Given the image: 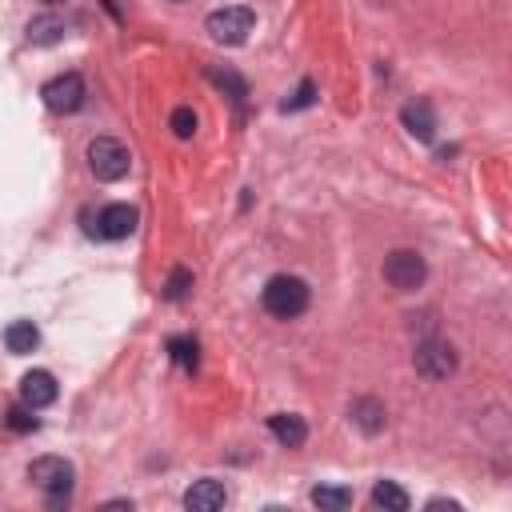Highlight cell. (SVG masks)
I'll use <instances>...</instances> for the list:
<instances>
[{
    "mask_svg": "<svg viewBox=\"0 0 512 512\" xmlns=\"http://www.w3.org/2000/svg\"><path fill=\"white\" fill-rule=\"evenodd\" d=\"M372 504L384 508V512H404L412 500H408V492H404L396 480H380V484L372 488Z\"/></svg>",
    "mask_w": 512,
    "mask_h": 512,
    "instance_id": "15",
    "label": "cell"
},
{
    "mask_svg": "<svg viewBox=\"0 0 512 512\" xmlns=\"http://www.w3.org/2000/svg\"><path fill=\"white\" fill-rule=\"evenodd\" d=\"M312 504L324 508V512H340V508L352 504V488H344V484H320V488H312Z\"/></svg>",
    "mask_w": 512,
    "mask_h": 512,
    "instance_id": "16",
    "label": "cell"
},
{
    "mask_svg": "<svg viewBox=\"0 0 512 512\" xmlns=\"http://www.w3.org/2000/svg\"><path fill=\"white\" fill-rule=\"evenodd\" d=\"M412 364H416V372L424 380H448L456 372V352L444 340H424V344H416Z\"/></svg>",
    "mask_w": 512,
    "mask_h": 512,
    "instance_id": "7",
    "label": "cell"
},
{
    "mask_svg": "<svg viewBox=\"0 0 512 512\" xmlns=\"http://www.w3.org/2000/svg\"><path fill=\"white\" fill-rule=\"evenodd\" d=\"M424 276H428V264H424L420 252L396 248V252L384 256V280H388L396 292H416V288L424 284Z\"/></svg>",
    "mask_w": 512,
    "mask_h": 512,
    "instance_id": "5",
    "label": "cell"
},
{
    "mask_svg": "<svg viewBox=\"0 0 512 512\" xmlns=\"http://www.w3.org/2000/svg\"><path fill=\"white\" fill-rule=\"evenodd\" d=\"M36 344H40V332H36L32 320H12V324L4 328V348H8L12 356H28V352H36Z\"/></svg>",
    "mask_w": 512,
    "mask_h": 512,
    "instance_id": "13",
    "label": "cell"
},
{
    "mask_svg": "<svg viewBox=\"0 0 512 512\" xmlns=\"http://www.w3.org/2000/svg\"><path fill=\"white\" fill-rule=\"evenodd\" d=\"M204 28L212 32V40H216V44L236 48V44H244V40H248V32L256 28V12H252V8H244V4H228V8L208 12Z\"/></svg>",
    "mask_w": 512,
    "mask_h": 512,
    "instance_id": "4",
    "label": "cell"
},
{
    "mask_svg": "<svg viewBox=\"0 0 512 512\" xmlns=\"http://www.w3.org/2000/svg\"><path fill=\"white\" fill-rule=\"evenodd\" d=\"M4 424H8L12 432H32V428H36V416H32L28 404H16V408L4 412Z\"/></svg>",
    "mask_w": 512,
    "mask_h": 512,
    "instance_id": "21",
    "label": "cell"
},
{
    "mask_svg": "<svg viewBox=\"0 0 512 512\" xmlns=\"http://www.w3.org/2000/svg\"><path fill=\"white\" fill-rule=\"evenodd\" d=\"M188 292H192V272H188V268H172L168 280H164V300L180 304Z\"/></svg>",
    "mask_w": 512,
    "mask_h": 512,
    "instance_id": "19",
    "label": "cell"
},
{
    "mask_svg": "<svg viewBox=\"0 0 512 512\" xmlns=\"http://www.w3.org/2000/svg\"><path fill=\"white\" fill-rule=\"evenodd\" d=\"M44 4H64V0H44Z\"/></svg>",
    "mask_w": 512,
    "mask_h": 512,
    "instance_id": "24",
    "label": "cell"
},
{
    "mask_svg": "<svg viewBox=\"0 0 512 512\" xmlns=\"http://www.w3.org/2000/svg\"><path fill=\"white\" fill-rule=\"evenodd\" d=\"M260 304H264V312L276 316V320H296V316H304V308H308V284H304L300 276L280 272V276H272V280L264 284Z\"/></svg>",
    "mask_w": 512,
    "mask_h": 512,
    "instance_id": "1",
    "label": "cell"
},
{
    "mask_svg": "<svg viewBox=\"0 0 512 512\" xmlns=\"http://www.w3.org/2000/svg\"><path fill=\"white\" fill-rule=\"evenodd\" d=\"M268 432L276 436L280 448H300V444L308 440V424H304L300 416H292V412H276V416H268Z\"/></svg>",
    "mask_w": 512,
    "mask_h": 512,
    "instance_id": "12",
    "label": "cell"
},
{
    "mask_svg": "<svg viewBox=\"0 0 512 512\" xmlns=\"http://www.w3.org/2000/svg\"><path fill=\"white\" fill-rule=\"evenodd\" d=\"M224 500H228V488L220 480H212V476L196 480L184 492V508H192V512H216V508H224Z\"/></svg>",
    "mask_w": 512,
    "mask_h": 512,
    "instance_id": "10",
    "label": "cell"
},
{
    "mask_svg": "<svg viewBox=\"0 0 512 512\" xmlns=\"http://www.w3.org/2000/svg\"><path fill=\"white\" fill-rule=\"evenodd\" d=\"M352 420H356L360 432L376 436L384 428V404L376 396H360V400H352Z\"/></svg>",
    "mask_w": 512,
    "mask_h": 512,
    "instance_id": "14",
    "label": "cell"
},
{
    "mask_svg": "<svg viewBox=\"0 0 512 512\" xmlns=\"http://www.w3.org/2000/svg\"><path fill=\"white\" fill-rule=\"evenodd\" d=\"M400 120H404V128H408L416 140H432V136H436V112H432L428 100H408V104L400 108Z\"/></svg>",
    "mask_w": 512,
    "mask_h": 512,
    "instance_id": "11",
    "label": "cell"
},
{
    "mask_svg": "<svg viewBox=\"0 0 512 512\" xmlns=\"http://www.w3.org/2000/svg\"><path fill=\"white\" fill-rule=\"evenodd\" d=\"M136 220H140V216H136L132 204H108V208H100L92 232L104 236V240H128V236L136 232Z\"/></svg>",
    "mask_w": 512,
    "mask_h": 512,
    "instance_id": "8",
    "label": "cell"
},
{
    "mask_svg": "<svg viewBox=\"0 0 512 512\" xmlns=\"http://www.w3.org/2000/svg\"><path fill=\"white\" fill-rule=\"evenodd\" d=\"M56 376L48 372V368H32V372H24V380H20V404H28L32 412L36 408H48L52 400H56Z\"/></svg>",
    "mask_w": 512,
    "mask_h": 512,
    "instance_id": "9",
    "label": "cell"
},
{
    "mask_svg": "<svg viewBox=\"0 0 512 512\" xmlns=\"http://www.w3.org/2000/svg\"><path fill=\"white\" fill-rule=\"evenodd\" d=\"M88 168H92V176H96V180L116 184V180H124V176H128L132 156H128V148H124L116 136H96V140L88 144Z\"/></svg>",
    "mask_w": 512,
    "mask_h": 512,
    "instance_id": "3",
    "label": "cell"
},
{
    "mask_svg": "<svg viewBox=\"0 0 512 512\" xmlns=\"http://www.w3.org/2000/svg\"><path fill=\"white\" fill-rule=\"evenodd\" d=\"M40 96H44V104H48L52 112L68 116V112H76V108L84 104L88 88H84V76H80V72H60V76H52V80L40 88Z\"/></svg>",
    "mask_w": 512,
    "mask_h": 512,
    "instance_id": "6",
    "label": "cell"
},
{
    "mask_svg": "<svg viewBox=\"0 0 512 512\" xmlns=\"http://www.w3.org/2000/svg\"><path fill=\"white\" fill-rule=\"evenodd\" d=\"M72 464L64 460V456H36L32 464H28V480L40 488V492H48V504L52 508H60V504H68V492H72Z\"/></svg>",
    "mask_w": 512,
    "mask_h": 512,
    "instance_id": "2",
    "label": "cell"
},
{
    "mask_svg": "<svg viewBox=\"0 0 512 512\" xmlns=\"http://www.w3.org/2000/svg\"><path fill=\"white\" fill-rule=\"evenodd\" d=\"M60 36H64V20H56V16H40V20L28 24V40L32 44H56Z\"/></svg>",
    "mask_w": 512,
    "mask_h": 512,
    "instance_id": "18",
    "label": "cell"
},
{
    "mask_svg": "<svg viewBox=\"0 0 512 512\" xmlns=\"http://www.w3.org/2000/svg\"><path fill=\"white\" fill-rule=\"evenodd\" d=\"M176 4H180V0H176Z\"/></svg>",
    "mask_w": 512,
    "mask_h": 512,
    "instance_id": "25",
    "label": "cell"
},
{
    "mask_svg": "<svg viewBox=\"0 0 512 512\" xmlns=\"http://www.w3.org/2000/svg\"><path fill=\"white\" fill-rule=\"evenodd\" d=\"M168 124H172V136H176V140H192V136H196V112H192L188 104L176 108Z\"/></svg>",
    "mask_w": 512,
    "mask_h": 512,
    "instance_id": "20",
    "label": "cell"
},
{
    "mask_svg": "<svg viewBox=\"0 0 512 512\" xmlns=\"http://www.w3.org/2000/svg\"><path fill=\"white\" fill-rule=\"evenodd\" d=\"M212 80H216L220 88H232V100H236V104H240V100H244V92H248V88H244V80H240L236 72H212Z\"/></svg>",
    "mask_w": 512,
    "mask_h": 512,
    "instance_id": "22",
    "label": "cell"
},
{
    "mask_svg": "<svg viewBox=\"0 0 512 512\" xmlns=\"http://www.w3.org/2000/svg\"><path fill=\"white\" fill-rule=\"evenodd\" d=\"M168 356L180 364V368H196L200 364V344H196V336H172L168 340Z\"/></svg>",
    "mask_w": 512,
    "mask_h": 512,
    "instance_id": "17",
    "label": "cell"
},
{
    "mask_svg": "<svg viewBox=\"0 0 512 512\" xmlns=\"http://www.w3.org/2000/svg\"><path fill=\"white\" fill-rule=\"evenodd\" d=\"M316 100V88H312V80H304L300 88H296V96L292 100H284V112H296V108H308Z\"/></svg>",
    "mask_w": 512,
    "mask_h": 512,
    "instance_id": "23",
    "label": "cell"
}]
</instances>
